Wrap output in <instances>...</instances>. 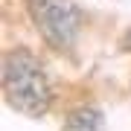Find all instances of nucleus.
Returning a JSON list of instances; mask_svg holds the SVG:
<instances>
[{
  "label": "nucleus",
  "instance_id": "1",
  "mask_svg": "<svg viewBox=\"0 0 131 131\" xmlns=\"http://www.w3.org/2000/svg\"><path fill=\"white\" fill-rule=\"evenodd\" d=\"M3 93L18 114L44 117L50 111L52 90L41 61L29 50H12L3 58Z\"/></svg>",
  "mask_w": 131,
  "mask_h": 131
},
{
  "label": "nucleus",
  "instance_id": "2",
  "mask_svg": "<svg viewBox=\"0 0 131 131\" xmlns=\"http://www.w3.org/2000/svg\"><path fill=\"white\" fill-rule=\"evenodd\" d=\"M26 9L35 29L52 50H73L79 38V9L73 0H26Z\"/></svg>",
  "mask_w": 131,
  "mask_h": 131
},
{
  "label": "nucleus",
  "instance_id": "3",
  "mask_svg": "<svg viewBox=\"0 0 131 131\" xmlns=\"http://www.w3.org/2000/svg\"><path fill=\"white\" fill-rule=\"evenodd\" d=\"M61 131H102V114L96 108H79L67 117Z\"/></svg>",
  "mask_w": 131,
  "mask_h": 131
}]
</instances>
